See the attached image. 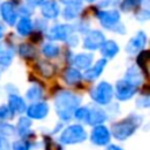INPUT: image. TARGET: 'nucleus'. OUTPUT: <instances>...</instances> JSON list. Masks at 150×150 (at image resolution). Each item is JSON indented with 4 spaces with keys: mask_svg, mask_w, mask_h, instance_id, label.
<instances>
[{
    "mask_svg": "<svg viewBox=\"0 0 150 150\" xmlns=\"http://www.w3.org/2000/svg\"><path fill=\"white\" fill-rule=\"evenodd\" d=\"M80 103L81 97L71 91H60L54 100L55 111L62 122H68L73 118L74 111L79 108Z\"/></svg>",
    "mask_w": 150,
    "mask_h": 150,
    "instance_id": "1",
    "label": "nucleus"
},
{
    "mask_svg": "<svg viewBox=\"0 0 150 150\" xmlns=\"http://www.w3.org/2000/svg\"><path fill=\"white\" fill-rule=\"evenodd\" d=\"M142 124V116L139 115H129L128 117L112 123L110 134L117 141H125L131 137L138 127Z\"/></svg>",
    "mask_w": 150,
    "mask_h": 150,
    "instance_id": "2",
    "label": "nucleus"
},
{
    "mask_svg": "<svg viewBox=\"0 0 150 150\" xmlns=\"http://www.w3.org/2000/svg\"><path fill=\"white\" fill-rule=\"evenodd\" d=\"M88 138L86 129L81 124H70L62 129L59 136V143L61 145H75L83 143Z\"/></svg>",
    "mask_w": 150,
    "mask_h": 150,
    "instance_id": "3",
    "label": "nucleus"
},
{
    "mask_svg": "<svg viewBox=\"0 0 150 150\" xmlns=\"http://www.w3.org/2000/svg\"><path fill=\"white\" fill-rule=\"evenodd\" d=\"M112 95H114L112 87L108 82H101V83H98L91 90V93H90L91 98L96 103H98L101 105L109 104L110 101H111V98H112Z\"/></svg>",
    "mask_w": 150,
    "mask_h": 150,
    "instance_id": "4",
    "label": "nucleus"
},
{
    "mask_svg": "<svg viewBox=\"0 0 150 150\" xmlns=\"http://www.w3.org/2000/svg\"><path fill=\"white\" fill-rule=\"evenodd\" d=\"M89 138L91 144L95 146H107L110 143L111 134L105 125L98 124V125H94Z\"/></svg>",
    "mask_w": 150,
    "mask_h": 150,
    "instance_id": "5",
    "label": "nucleus"
},
{
    "mask_svg": "<svg viewBox=\"0 0 150 150\" xmlns=\"http://www.w3.org/2000/svg\"><path fill=\"white\" fill-rule=\"evenodd\" d=\"M137 89L138 87L128 80H120L116 83V96L120 101H127L136 94Z\"/></svg>",
    "mask_w": 150,
    "mask_h": 150,
    "instance_id": "6",
    "label": "nucleus"
},
{
    "mask_svg": "<svg viewBox=\"0 0 150 150\" xmlns=\"http://www.w3.org/2000/svg\"><path fill=\"white\" fill-rule=\"evenodd\" d=\"M100 22L102 26H104L108 29H114L116 30V26L120 22V13L115 9L111 11H101L97 14Z\"/></svg>",
    "mask_w": 150,
    "mask_h": 150,
    "instance_id": "7",
    "label": "nucleus"
},
{
    "mask_svg": "<svg viewBox=\"0 0 150 150\" xmlns=\"http://www.w3.org/2000/svg\"><path fill=\"white\" fill-rule=\"evenodd\" d=\"M49 112V107L45 102H35L26 108L27 117L30 120H43Z\"/></svg>",
    "mask_w": 150,
    "mask_h": 150,
    "instance_id": "8",
    "label": "nucleus"
},
{
    "mask_svg": "<svg viewBox=\"0 0 150 150\" xmlns=\"http://www.w3.org/2000/svg\"><path fill=\"white\" fill-rule=\"evenodd\" d=\"M104 42V35L100 30H90L83 41V47L87 49H97Z\"/></svg>",
    "mask_w": 150,
    "mask_h": 150,
    "instance_id": "9",
    "label": "nucleus"
},
{
    "mask_svg": "<svg viewBox=\"0 0 150 150\" xmlns=\"http://www.w3.org/2000/svg\"><path fill=\"white\" fill-rule=\"evenodd\" d=\"M108 116H107V112L98 108V107H93V108H89V114H88V120H87V123L90 124V125H98V124H103L105 121H107Z\"/></svg>",
    "mask_w": 150,
    "mask_h": 150,
    "instance_id": "10",
    "label": "nucleus"
},
{
    "mask_svg": "<svg viewBox=\"0 0 150 150\" xmlns=\"http://www.w3.org/2000/svg\"><path fill=\"white\" fill-rule=\"evenodd\" d=\"M30 127H32V120L27 116H22L19 118L18 121V124H16V134L23 138V139H28L29 137H32L33 135V131L30 130Z\"/></svg>",
    "mask_w": 150,
    "mask_h": 150,
    "instance_id": "11",
    "label": "nucleus"
},
{
    "mask_svg": "<svg viewBox=\"0 0 150 150\" xmlns=\"http://www.w3.org/2000/svg\"><path fill=\"white\" fill-rule=\"evenodd\" d=\"M71 30L73 28L69 25H57L50 28V30L48 32V38L53 40H66Z\"/></svg>",
    "mask_w": 150,
    "mask_h": 150,
    "instance_id": "12",
    "label": "nucleus"
},
{
    "mask_svg": "<svg viewBox=\"0 0 150 150\" xmlns=\"http://www.w3.org/2000/svg\"><path fill=\"white\" fill-rule=\"evenodd\" d=\"M146 42V35L143 32H138L135 38H132L129 43L127 45V52L130 54H134L143 48V46Z\"/></svg>",
    "mask_w": 150,
    "mask_h": 150,
    "instance_id": "13",
    "label": "nucleus"
},
{
    "mask_svg": "<svg viewBox=\"0 0 150 150\" xmlns=\"http://www.w3.org/2000/svg\"><path fill=\"white\" fill-rule=\"evenodd\" d=\"M0 11H1V15H2L4 20L8 25L12 26V25L15 23V21H16V13H15L14 6L9 1L2 2L1 6H0Z\"/></svg>",
    "mask_w": 150,
    "mask_h": 150,
    "instance_id": "14",
    "label": "nucleus"
},
{
    "mask_svg": "<svg viewBox=\"0 0 150 150\" xmlns=\"http://www.w3.org/2000/svg\"><path fill=\"white\" fill-rule=\"evenodd\" d=\"M8 108L12 110L13 114H15V112L21 114V112L26 111V108H27V107H26L25 101H23L19 95H16V94H11V95L8 96Z\"/></svg>",
    "mask_w": 150,
    "mask_h": 150,
    "instance_id": "15",
    "label": "nucleus"
},
{
    "mask_svg": "<svg viewBox=\"0 0 150 150\" xmlns=\"http://www.w3.org/2000/svg\"><path fill=\"white\" fill-rule=\"evenodd\" d=\"M105 63H107V61H105L104 59L98 60V61L95 63L94 67L88 68V69L84 71V77H86L87 80H95L96 77H98V76L101 75L102 70H103L104 67H105Z\"/></svg>",
    "mask_w": 150,
    "mask_h": 150,
    "instance_id": "16",
    "label": "nucleus"
},
{
    "mask_svg": "<svg viewBox=\"0 0 150 150\" xmlns=\"http://www.w3.org/2000/svg\"><path fill=\"white\" fill-rule=\"evenodd\" d=\"M42 15L47 19H54L59 15V6L55 1H47L41 8Z\"/></svg>",
    "mask_w": 150,
    "mask_h": 150,
    "instance_id": "17",
    "label": "nucleus"
},
{
    "mask_svg": "<svg viewBox=\"0 0 150 150\" xmlns=\"http://www.w3.org/2000/svg\"><path fill=\"white\" fill-rule=\"evenodd\" d=\"M101 53L105 57H114L118 53V46L112 40L104 41L101 46Z\"/></svg>",
    "mask_w": 150,
    "mask_h": 150,
    "instance_id": "18",
    "label": "nucleus"
},
{
    "mask_svg": "<svg viewBox=\"0 0 150 150\" xmlns=\"http://www.w3.org/2000/svg\"><path fill=\"white\" fill-rule=\"evenodd\" d=\"M63 80L66 81V83L73 86L81 80V74L75 68H68L63 71Z\"/></svg>",
    "mask_w": 150,
    "mask_h": 150,
    "instance_id": "19",
    "label": "nucleus"
},
{
    "mask_svg": "<svg viewBox=\"0 0 150 150\" xmlns=\"http://www.w3.org/2000/svg\"><path fill=\"white\" fill-rule=\"evenodd\" d=\"M93 61V55L91 54H79L75 56L73 63L77 68H88Z\"/></svg>",
    "mask_w": 150,
    "mask_h": 150,
    "instance_id": "20",
    "label": "nucleus"
},
{
    "mask_svg": "<svg viewBox=\"0 0 150 150\" xmlns=\"http://www.w3.org/2000/svg\"><path fill=\"white\" fill-rule=\"evenodd\" d=\"M36 69H38V71H39L42 76H45V77H50V76H53L54 73H55V67H54L52 63L46 62V61H40V62L36 64Z\"/></svg>",
    "mask_w": 150,
    "mask_h": 150,
    "instance_id": "21",
    "label": "nucleus"
},
{
    "mask_svg": "<svg viewBox=\"0 0 150 150\" xmlns=\"http://www.w3.org/2000/svg\"><path fill=\"white\" fill-rule=\"evenodd\" d=\"M15 135H16V130H15L14 125L0 121V137L8 138V137H13Z\"/></svg>",
    "mask_w": 150,
    "mask_h": 150,
    "instance_id": "22",
    "label": "nucleus"
},
{
    "mask_svg": "<svg viewBox=\"0 0 150 150\" xmlns=\"http://www.w3.org/2000/svg\"><path fill=\"white\" fill-rule=\"evenodd\" d=\"M125 80H128L129 82H131L132 84H135V86L138 87V86L141 84V82H142L141 73L138 71L137 68L131 67V68H129L128 71H127V79H125Z\"/></svg>",
    "mask_w": 150,
    "mask_h": 150,
    "instance_id": "23",
    "label": "nucleus"
},
{
    "mask_svg": "<svg viewBox=\"0 0 150 150\" xmlns=\"http://www.w3.org/2000/svg\"><path fill=\"white\" fill-rule=\"evenodd\" d=\"M16 29L18 32L21 34V35H28L32 30V21L30 19L28 18H22L19 22H18V26H16Z\"/></svg>",
    "mask_w": 150,
    "mask_h": 150,
    "instance_id": "24",
    "label": "nucleus"
},
{
    "mask_svg": "<svg viewBox=\"0 0 150 150\" xmlns=\"http://www.w3.org/2000/svg\"><path fill=\"white\" fill-rule=\"evenodd\" d=\"M148 61H149V52L143 50L137 56V64L143 69L144 74L148 75Z\"/></svg>",
    "mask_w": 150,
    "mask_h": 150,
    "instance_id": "25",
    "label": "nucleus"
},
{
    "mask_svg": "<svg viewBox=\"0 0 150 150\" xmlns=\"http://www.w3.org/2000/svg\"><path fill=\"white\" fill-rule=\"evenodd\" d=\"M32 149V144L28 139H16L12 143L11 145V150H30Z\"/></svg>",
    "mask_w": 150,
    "mask_h": 150,
    "instance_id": "26",
    "label": "nucleus"
},
{
    "mask_svg": "<svg viewBox=\"0 0 150 150\" xmlns=\"http://www.w3.org/2000/svg\"><path fill=\"white\" fill-rule=\"evenodd\" d=\"M26 96L30 101H38V100H40L42 97V89L39 86H33L32 88H29L27 90Z\"/></svg>",
    "mask_w": 150,
    "mask_h": 150,
    "instance_id": "27",
    "label": "nucleus"
},
{
    "mask_svg": "<svg viewBox=\"0 0 150 150\" xmlns=\"http://www.w3.org/2000/svg\"><path fill=\"white\" fill-rule=\"evenodd\" d=\"M88 114H89V108L88 107H80V108H76V110L74 111L73 117L76 118L77 121H81V122H86L87 123Z\"/></svg>",
    "mask_w": 150,
    "mask_h": 150,
    "instance_id": "28",
    "label": "nucleus"
},
{
    "mask_svg": "<svg viewBox=\"0 0 150 150\" xmlns=\"http://www.w3.org/2000/svg\"><path fill=\"white\" fill-rule=\"evenodd\" d=\"M80 8H81V5H71V6H68V7L63 11V16H64L66 19H68V20L74 19L75 16L79 15Z\"/></svg>",
    "mask_w": 150,
    "mask_h": 150,
    "instance_id": "29",
    "label": "nucleus"
},
{
    "mask_svg": "<svg viewBox=\"0 0 150 150\" xmlns=\"http://www.w3.org/2000/svg\"><path fill=\"white\" fill-rule=\"evenodd\" d=\"M19 53L23 57H32V56L35 55V49L28 43H22L19 47Z\"/></svg>",
    "mask_w": 150,
    "mask_h": 150,
    "instance_id": "30",
    "label": "nucleus"
},
{
    "mask_svg": "<svg viewBox=\"0 0 150 150\" xmlns=\"http://www.w3.org/2000/svg\"><path fill=\"white\" fill-rule=\"evenodd\" d=\"M13 59V50L12 49H5L0 53V64L4 67H7Z\"/></svg>",
    "mask_w": 150,
    "mask_h": 150,
    "instance_id": "31",
    "label": "nucleus"
},
{
    "mask_svg": "<svg viewBox=\"0 0 150 150\" xmlns=\"http://www.w3.org/2000/svg\"><path fill=\"white\" fill-rule=\"evenodd\" d=\"M45 56L47 57H54L59 54V47L55 46V45H52V43H47L43 46V49H42Z\"/></svg>",
    "mask_w": 150,
    "mask_h": 150,
    "instance_id": "32",
    "label": "nucleus"
},
{
    "mask_svg": "<svg viewBox=\"0 0 150 150\" xmlns=\"http://www.w3.org/2000/svg\"><path fill=\"white\" fill-rule=\"evenodd\" d=\"M141 2H142V0H123L121 4V8L123 11H130V9L137 7Z\"/></svg>",
    "mask_w": 150,
    "mask_h": 150,
    "instance_id": "33",
    "label": "nucleus"
},
{
    "mask_svg": "<svg viewBox=\"0 0 150 150\" xmlns=\"http://www.w3.org/2000/svg\"><path fill=\"white\" fill-rule=\"evenodd\" d=\"M45 149L46 150H62L61 144L54 142L50 137H45Z\"/></svg>",
    "mask_w": 150,
    "mask_h": 150,
    "instance_id": "34",
    "label": "nucleus"
},
{
    "mask_svg": "<svg viewBox=\"0 0 150 150\" xmlns=\"http://www.w3.org/2000/svg\"><path fill=\"white\" fill-rule=\"evenodd\" d=\"M12 117H13V112L8 108V105H1L0 107V121H5Z\"/></svg>",
    "mask_w": 150,
    "mask_h": 150,
    "instance_id": "35",
    "label": "nucleus"
},
{
    "mask_svg": "<svg viewBox=\"0 0 150 150\" xmlns=\"http://www.w3.org/2000/svg\"><path fill=\"white\" fill-rule=\"evenodd\" d=\"M149 103H150L149 97H148V96H144V97H142V98H139V100L137 101V107L148 108V107H149Z\"/></svg>",
    "mask_w": 150,
    "mask_h": 150,
    "instance_id": "36",
    "label": "nucleus"
},
{
    "mask_svg": "<svg viewBox=\"0 0 150 150\" xmlns=\"http://www.w3.org/2000/svg\"><path fill=\"white\" fill-rule=\"evenodd\" d=\"M0 150H11L9 142L5 137H0Z\"/></svg>",
    "mask_w": 150,
    "mask_h": 150,
    "instance_id": "37",
    "label": "nucleus"
},
{
    "mask_svg": "<svg viewBox=\"0 0 150 150\" xmlns=\"http://www.w3.org/2000/svg\"><path fill=\"white\" fill-rule=\"evenodd\" d=\"M104 150H124L122 146H120V145H117V144H108L107 146H105V149Z\"/></svg>",
    "mask_w": 150,
    "mask_h": 150,
    "instance_id": "38",
    "label": "nucleus"
},
{
    "mask_svg": "<svg viewBox=\"0 0 150 150\" xmlns=\"http://www.w3.org/2000/svg\"><path fill=\"white\" fill-rule=\"evenodd\" d=\"M61 1L68 6H71V5H81L82 0H61Z\"/></svg>",
    "mask_w": 150,
    "mask_h": 150,
    "instance_id": "39",
    "label": "nucleus"
},
{
    "mask_svg": "<svg viewBox=\"0 0 150 150\" xmlns=\"http://www.w3.org/2000/svg\"><path fill=\"white\" fill-rule=\"evenodd\" d=\"M27 2H28L29 5H32V6H38V5L42 4L43 0H27Z\"/></svg>",
    "mask_w": 150,
    "mask_h": 150,
    "instance_id": "40",
    "label": "nucleus"
},
{
    "mask_svg": "<svg viewBox=\"0 0 150 150\" xmlns=\"http://www.w3.org/2000/svg\"><path fill=\"white\" fill-rule=\"evenodd\" d=\"M40 39H41V35H40L39 33H35V34L32 35V41H34V42L40 41Z\"/></svg>",
    "mask_w": 150,
    "mask_h": 150,
    "instance_id": "41",
    "label": "nucleus"
},
{
    "mask_svg": "<svg viewBox=\"0 0 150 150\" xmlns=\"http://www.w3.org/2000/svg\"><path fill=\"white\" fill-rule=\"evenodd\" d=\"M2 32H4V28H2V26L0 25V38L2 36Z\"/></svg>",
    "mask_w": 150,
    "mask_h": 150,
    "instance_id": "42",
    "label": "nucleus"
},
{
    "mask_svg": "<svg viewBox=\"0 0 150 150\" xmlns=\"http://www.w3.org/2000/svg\"><path fill=\"white\" fill-rule=\"evenodd\" d=\"M87 1H94V0H87Z\"/></svg>",
    "mask_w": 150,
    "mask_h": 150,
    "instance_id": "43",
    "label": "nucleus"
}]
</instances>
